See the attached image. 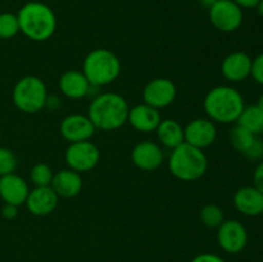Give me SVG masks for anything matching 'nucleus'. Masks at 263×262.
Here are the masks:
<instances>
[{
    "mask_svg": "<svg viewBox=\"0 0 263 262\" xmlns=\"http://www.w3.org/2000/svg\"><path fill=\"white\" fill-rule=\"evenodd\" d=\"M54 172L49 164L44 162L33 164L30 171V180L35 186H50Z\"/></svg>",
    "mask_w": 263,
    "mask_h": 262,
    "instance_id": "obj_25",
    "label": "nucleus"
},
{
    "mask_svg": "<svg viewBox=\"0 0 263 262\" xmlns=\"http://www.w3.org/2000/svg\"><path fill=\"white\" fill-rule=\"evenodd\" d=\"M200 222L210 229H217L225 221V213L220 205L208 203L199 212Z\"/></svg>",
    "mask_w": 263,
    "mask_h": 262,
    "instance_id": "obj_24",
    "label": "nucleus"
},
{
    "mask_svg": "<svg viewBox=\"0 0 263 262\" xmlns=\"http://www.w3.org/2000/svg\"><path fill=\"white\" fill-rule=\"evenodd\" d=\"M256 9H257V12H258V14L263 17V0H259V3H258V5L256 7Z\"/></svg>",
    "mask_w": 263,
    "mask_h": 262,
    "instance_id": "obj_36",
    "label": "nucleus"
},
{
    "mask_svg": "<svg viewBox=\"0 0 263 262\" xmlns=\"http://www.w3.org/2000/svg\"><path fill=\"white\" fill-rule=\"evenodd\" d=\"M64 161L68 169L82 174L89 172L98 166L100 161V151L90 140L71 143L64 152Z\"/></svg>",
    "mask_w": 263,
    "mask_h": 262,
    "instance_id": "obj_8",
    "label": "nucleus"
},
{
    "mask_svg": "<svg viewBox=\"0 0 263 262\" xmlns=\"http://www.w3.org/2000/svg\"><path fill=\"white\" fill-rule=\"evenodd\" d=\"M20 32L37 43L49 40L57 30V15L48 4L28 2L17 13Z\"/></svg>",
    "mask_w": 263,
    "mask_h": 262,
    "instance_id": "obj_3",
    "label": "nucleus"
},
{
    "mask_svg": "<svg viewBox=\"0 0 263 262\" xmlns=\"http://www.w3.org/2000/svg\"><path fill=\"white\" fill-rule=\"evenodd\" d=\"M127 100L117 92H103L90 102L87 116L97 130L115 131L127 123Z\"/></svg>",
    "mask_w": 263,
    "mask_h": 262,
    "instance_id": "obj_1",
    "label": "nucleus"
},
{
    "mask_svg": "<svg viewBox=\"0 0 263 262\" xmlns=\"http://www.w3.org/2000/svg\"><path fill=\"white\" fill-rule=\"evenodd\" d=\"M190 262H226L221 256L215 253H200L195 256Z\"/></svg>",
    "mask_w": 263,
    "mask_h": 262,
    "instance_id": "obj_31",
    "label": "nucleus"
},
{
    "mask_svg": "<svg viewBox=\"0 0 263 262\" xmlns=\"http://www.w3.org/2000/svg\"><path fill=\"white\" fill-rule=\"evenodd\" d=\"M17 157L10 149L0 146V176L12 174L17 169Z\"/></svg>",
    "mask_w": 263,
    "mask_h": 262,
    "instance_id": "obj_27",
    "label": "nucleus"
},
{
    "mask_svg": "<svg viewBox=\"0 0 263 262\" xmlns=\"http://www.w3.org/2000/svg\"><path fill=\"white\" fill-rule=\"evenodd\" d=\"M162 121L161 112L146 103L134 105L128 110L127 123L138 133H153Z\"/></svg>",
    "mask_w": 263,
    "mask_h": 262,
    "instance_id": "obj_17",
    "label": "nucleus"
},
{
    "mask_svg": "<svg viewBox=\"0 0 263 262\" xmlns=\"http://www.w3.org/2000/svg\"><path fill=\"white\" fill-rule=\"evenodd\" d=\"M177 95L176 85L167 77H156L144 86L143 100L151 107L161 110L175 102Z\"/></svg>",
    "mask_w": 263,
    "mask_h": 262,
    "instance_id": "obj_10",
    "label": "nucleus"
},
{
    "mask_svg": "<svg viewBox=\"0 0 263 262\" xmlns=\"http://www.w3.org/2000/svg\"><path fill=\"white\" fill-rule=\"evenodd\" d=\"M168 170L174 177L181 181H197L208 170V158L204 151L182 143L172 149L168 157Z\"/></svg>",
    "mask_w": 263,
    "mask_h": 262,
    "instance_id": "obj_4",
    "label": "nucleus"
},
{
    "mask_svg": "<svg viewBox=\"0 0 263 262\" xmlns=\"http://www.w3.org/2000/svg\"><path fill=\"white\" fill-rule=\"evenodd\" d=\"M234 2L243 9H253L258 5L259 0H234Z\"/></svg>",
    "mask_w": 263,
    "mask_h": 262,
    "instance_id": "obj_33",
    "label": "nucleus"
},
{
    "mask_svg": "<svg viewBox=\"0 0 263 262\" xmlns=\"http://www.w3.org/2000/svg\"><path fill=\"white\" fill-rule=\"evenodd\" d=\"M20 33L17 14L10 12L0 13V39L9 40Z\"/></svg>",
    "mask_w": 263,
    "mask_h": 262,
    "instance_id": "obj_26",
    "label": "nucleus"
},
{
    "mask_svg": "<svg viewBox=\"0 0 263 262\" xmlns=\"http://www.w3.org/2000/svg\"><path fill=\"white\" fill-rule=\"evenodd\" d=\"M252 57L244 51H233L223 58L221 73L228 81L241 82L251 76Z\"/></svg>",
    "mask_w": 263,
    "mask_h": 262,
    "instance_id": "obj_15",
    "label": "nucleus"
},
{
    "mask_svg": "<svg viewBox=\"0 0 263 262\" xmlns=\"http://www.w3.org/2000/svg\"><path fill=\"white\" fill-rule=\"evenodd\" d=\"M131 161L141 171H154L164 162L163 149L156 141H140L131 151Z\"/></svg>",
    "mask_w": 263,
    "mask_h": 262,
    "instance_id": "obj_13",
    "label": "nucleus"
},
{
    "mask_svg": "<svg viewBox=\"0 0 263 262\" xmlns=\"http://www.w3.org/2000/svg\"><path fill=\"white\" fill-rule=\"evenodd\" d=\"M253 186L263 193V161L256 166L253 172Z\"/></svg>",
    "mask_w": 263,
    "mask_h": 262,
    "instance_id": "obj_30",
    "label": "nucleus"
},
{
    "mask_svg": "<svg viewBox=\"0 0 263 262\" xmlns=\"http://www.w3.org/2000/svg\"><path fill=\"white\" fill-rule=\"evenodd\" d=\"M59 105H61V100H59V98H57L55 95H48V99H46V104L45 107H48L49 109L54 110L55 108H58Z\"/></svg>",
    "mask_w": 263,
    "mask_h": 262,
    "instance_id": "obj_34",
    "label": "nucleus"
},
{
    "mask_svg": "<svg viewBox=\"0 0 263 262\" xmlns=\"http://www.w3.org/2000/svg\"><path fill=\"white\" fill-rule=\"evenodd\" d=\"M28 193L27 181L20 175L12 172L0 176V198L4 203L20 207L26 203Z\"/></svg>",
    "mask_w": 263,
    "mask_h": 262,
    "instance_id": "obj_16",
    "label": "nucleus"
},
{
    "mask_svg": "<svg viewBox=\"0 0 263 262\" xmlns=\"http://www.w3.org/2000/svg\"><path fill=\"white\" fill-rule=\"evenodd\" d=\"M95 131L97 128L87 115L72 113L66 116L59 123V133L64 140L68 141V144L90 140Z\"/></svg>",
    "mask_w": 263,
    "mask_h": 262,
    "instance_id": "obj_11",
    "label": "nucleus"
},
{
    "mask_svg": "<svg viewBox=\"0 0 263 262\" xmlns=\"http://www.w3.org/2000/svg\"><path fill=\"white\" fill-rule=\"evenodd\" d=\"M229 140H230V144L235 151L244 154L251 148L253 141L256 140V135H253L251 131L236 123L235 127L231 128L230 134H229Z\"/></svg>",
    "mask_w": 263,
    "mask_h": 262,
    "instance_id": "obj_23",
    "label": "nucleus"
},
{
    "mask_svg": "<svg viewBox=\"0 0 263 262\" xmlns=\"http://www.w3.org/2000/svg\"><path fill=\"white\" fill-rule=\"evenodd\" d=\"M0 141H2V134H0Z\"/></svg>",
    "mask_w": 263,
    "mask_h": 262,
    "instance_id": "obj_38",
    "label": "nucleus"
},
{
    "mask_svg": "<svg viewBox=\"0 0 263 262\" xmlns=\"http://www.w3.org/2000/svg\"><path fill=\"white\" fill-rule=\"evenodd\" d=\"M208 18L216 30L225 33L234 32L243 25V8L234 0H217L208 8Z\"/></svg>",
    "mask_w": 263,
    "mask_h": 262,
    "instance_id": "obj_7",
    "label": "nucleus"
},
{
    "mask_svg": "<svg viewBox=\"0 0 263 262\" xmlns=\"http://www.w3.org/2000/svg\"><path fill=\"white\" fill-rule=\"evenodd\" d=\"M246 107V102L238 89L229 85L215 86L205 94L203 108L205 115L215 123H234Z\"/></svg>",
    "mask_w": 263,
    "mask_h": 262,
    "instance_id": "obj_2",
    "label": "nucleus"
},
{
    "mask_svg": "<svg viewBox=\"0 0 263 262\" xmlns=\"http://www.w3.org/2000/svg\"><path fill=\"white\" fill-rule=\"evenodd\" d=\"M244 156L248 159H251V161H258V159H261L263 157V140L256 138V140L253 141L251 148L244 153Z\"/></svg>",
    "mask_w": 263,
    "mask_h": 262,
    "instance_id": "obj_29",
    "label": "nucleus"
},
{
    "mask_svg": "<svg viewBox=\"0 0 263 262\" xmlns=\"http://www.w3.org/2000/svg\"><path fill=\"white\" fill-rule=\"evenodd\" d=\"M82 185L84 181L81 174L67 167L54 172L50 186L59 198H74L81 193Z\"/></svg>",
    "mask_w": 263,
    "mask_h": 262,
    "instance_id": "obj_20",
    "label": "nucleus"
},
{
    "mask_svg": "<svg viewBox=\"0 0 263 262\" xmlns=\"http://www.w3.org/2000/svg\"><path fill=\"white\" fill-rule=\"evenodd\" d=\"M257 104H258L259 107H261L262 109H263V94L261 95V97L258 98V102H257Z\"/></svg>",
    "mask_w": 263,
    "mask_h": 262,
    "instance_id": "obj_37",
    "label": "nucleus"
},
{
    "mask_svg": "<svg viewBox=\"0 0 263 262\" xmlns=\"http://www.w3.org/2000/svg\"><path fill=\"white\" fill-rule=\"evenodd\" d=\"M234 207L244 216L254 217L263 213V193L256 186H243L233 197Z\"/></svg>",
    "mask_w": 263,
    "mask_h": 262,
    "instance_id": "obj_19",
    "label": "nucleus"
},
{
    "mask_svg": "<svg viewBox=\"0 0 263 262\" xmlns=\"http://www.w3.org/2000/svg\"><path fill=\"white\" fill-rule=\"evenodd\" d=\"M185 143L204 151L217 139V127L210 118H194L184 127Z\"/></svg>",
    "mask_w": 263,
    "mask_h": 262,
    "instance_id": "obj_12",
    "label": "nucleus"
},
{
    "mask_svg": "<svg viewBox=\"0 0 263 262\" xmlns=\"http://www.w3.org/2000/svg\"><path fill=\"white\" fill-rule=\"evenodd\" d=\"M48 89L40 77L28 74L15 82L13 87V103L18 110L27 115H33L45 108L48 99Z\"/></svg>",
    "mask_w": 263,
    "mask_h": 262,
    "instance_id": "obj_6",
    "label": "nucleus"
},
{
    "mask_svg": "<svg viewBox=\"0 0 263 262\" xmlns=\"http://www.w3.org/2000/svg\"><path fill=\"white\" fill-rule=\"evenodd\" d=\"M156 134L159 143L171 151L185 143L184 126L179 121L172 120V118L162 120L157 127Z\"/></svg>",
    "mask_w": 263,
    "mask_h": 262,
    "instance_id": "obj_21",
    "label": "nucleus"
},
{
    "mask_svg": "<svg viewBox=\"0 0 263 262\" xmlns=\"http://www.w3.org/2000/svg\"><path fill=\"white\" fill-rule=\"evenodd\" d=\"M217 243L226 253H240L248 244L247 228L239 220H225L217 228Z\"/></svg>",
    "mask_w": 263,
    "mask_h": 262,
    "instance_id": "obj_9",
    "label": "nucleus"
},
{
    "mask_svg": "<svg viewBox=\"0 0 263 262\" xmlns=\"http://www.w3.org/2000/svg\"><path fill=\"white\" fill-rule=\"evenodd\" d=\"M2 215L7 220H13V218H15L18 216V207L17 205L4 203V205L2 208Z\"/></svg>",
    "mask_w": 263,
    "mask_h": 262,
    "instance_id": "obj_32",
    "label": "nucleus"
},
{
    "mask_svg": "<svg viewBox=\"0 0 263 262\" xmlns=\"http://www.w3.org/2000/svg\"><path fill=\"white\" fill-rule=\"evenodd\" d=\"M251 76L253 77V80L257 84L263 86V53L258 54L256 58L252 59Z\"/></svg>",
    "mask_w": 263,
    "mask_h": 262,
    "instance_id": "obj_28",
    "label": "nucleus"
},
{
    "mask_svg": "<svg viewBox=\"0 0 263 262\" xmlns=\"http://www.w3.org/2000/svg\"><path fill=\"white\" fill-rule=\"evenodd\" d=\"M236 123L243 126L253 135L263 133V109L258 104H252L244 107L243 112L239 116Z\"/></svg>",
    "mask_w": 263,
    "mask_h": 262,
    "instance_id": "obj_22",
    "label": "nucleus"
},
{
    "mask_svg": "<svg viewBox=\"0 0 263 262\" xmlns=\"http://www.w3.org/2000/svg\"><path fill=\"white\" fill-rule=\"evenodd\" d=\"M121 61L113 51L98 48L90 51L82 63V72L91 86L110 85L121 73Z\"/></svg>",
    "mask_w": 263,
    "mask_h": 262,
    "instance_id": "obj_5",
    "label": "nucleus"
},
{
    "mask_svg": "<svg viewBox=\"0 0 263 262\" xmlns=\"http://www.w3.org/2000/svg\"><path fill=\"white\" fill-rule=\"evenodd\" d=\"M59 197L51 186H35L30 190L26 199V207L33 216H48L58 207Z\"/></svg>",
    "mask_w": 263,
    "mask_h": 262,
    "instance_id": "obj_14",
    "label": "nucleus"
},
{
    "mask_svg": "<svg viewBox=\"0 0 263 262\" xmlns=\"http://www.w3.org/2000/svg\"><path fill=\"white\" fill-rule=\"evenodd\" d=\"M198 2H199V4L203 5V7L211 8L216 2H217V0H198Z\"/></svg>",
    "mask_w": 263,
    "mask_h": 262,
    "instance_id": "obj_35",
    "label": "nucleus"
},
{
    "mask_svg": "<svg viewBox=\"0 0 263 262\" xmlns=\"http://www.w3.org/2000/svg\"><path fill=\"white\" fill-rule=\"evenodd\" d=\"M58 86L62 94L72 100L82 99L87 97L91 89V85L87 81L84 72L79 69H68L63 72L58 80Z\"/></svg>",
    "mask_w": 263,
    "mask_h": 262,
    "instance_id": "obj_18",
    "label": "nucleus"
}]
</instances>
